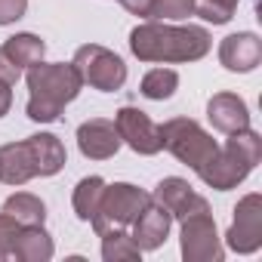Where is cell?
<instances>
[{
	"label": "cell",
	"mask_w": 262,
	"mask_h": 262,
	"mask_svg": "<svg viewBox=\"0 0 262 262\" xmlns=\"http://www.w3.org/2000/svg\"><path fill=\"white\" fill-rule=\"evenodd\" d=\"M207 117H210V123L219 129V133H225V136H231V133H237V129L250 126V111H247L244 99L234 96V93H216L207 102Z\"/></svg>",
	"instance_id": "5bb4252c"
},
{
	"label": "cell",
	"mask_w": 262,
	"mask_h": 262,
	"mask_svg": "<svg viewBox=\"0 0 262 262\" xmlns=\"http://www.w3.org/2000/svg\"><path fill=\"white\" fill-rule=\"evenodd\" d=\"M151 204V194L129 185V182H117V185H105L99 210L93 213V228L96 234H108V231H120L126 225H133V219Z\"/></svg>",
	"instance_id": "5b68a950"
},
{
	"label": "cell",
	"mask_w": 262,
	"mask_h": 262,
	"mask_svg": "<svg viewBox=\"0 0 262 262\" xmlns=\"http://www.w3.org/2000/svg\"><path fill=\"white\" fill-rule=\"evenodd\" d=\"M151 201H158L173 219H188V216H194V213L210 210L207 201H204L201 194H194L191 185H188L185 179H179V176H167V179H161L158 188H155V194H151Z\"/></svg>",
	"instance_id": "7c38bea8"
},
{
	"label": "cell",
	"mask_w": 262,
	"mask_h": 262,
	"mask_svg": "<svg viewBox=\"0 0 262 262\" xmlns=\"http://www.w3.org/2000/svg\"><path fill=\"white\" fill-rule=\"evenodd\" d=\"M0 50L10 56V62H13L16 68H31V65H37V62L43 59L47 43H43L37 34H16V37H10Z\"/></svg>",
	"instance_id": "e0dca14e"
},
{
	"label": "cell",
	"mask_w": 262,
	"mask_h": 262,
	"mask_svg": "<svg viewBox=\"0 0 262 262\" xmlns=\"http://www.w3.org/2000/svg\"><path fill=\"white\" fill-rule=\"evenodd\" d=\"M13 256L25 259V262H47V259H53V241L43 231V225H22V231L16 237V247H13Z\"/></svg>",
	"instance_id": "2e32d148"
},
{
	"label": "cell",
	"mask_w": 262,
	"mask_h": 262,
	"mask_svg": "<svg viewBox=\"0 0 262 262\" xmlns=\"http://www.w3.org/2000/svg\"><path fill=\"white\" fill-rule=\"evenodd\" d=\"M19 231H22V222H16L7 213H0V259H10L13 256V247H16Z\"/></svg>",
	"instance_id": "cb8c5ba5"
},
{
	"label": "cell",
	"mask_w": 262,
	"mask_h": 262,
	"mask_svg": "<svg viewBox=\"0 0 262 262\" xmlns=\"http://www.w3.org/2000/svg\"><path fill=\"white\" fill-rule=\"evenodd\" d=\"M170 222H173V216L158 201H151L133 219V241H136V247L139 250H158L167 241V234H170Z\"/></svg>",
	"instance_id": "9a60e30c"
},
{
	"label": "cell",
	"mask_w": 262,
	"mask_h": 262,
	"mask_svg": "<svg viewBox=\"0 0 262 262\" xmlns=\"http://www.w3.org/2000/svg\"><path fill=\"white\" fill-rule=\"evenodd\" d=\"M259 158H262V139H259V133H253L247 126V129L231 133L225 148H216V155L198 170V176L204 179V185H210L216 191H228L250 176V170L259 164Z\"/></svg>",
	"instance_id": "277c9868"
},
{
	"label": "cell",
	"mask_w": 262,
	"mask_h": 262,
	"mask_svg": "<svg viewBox=\"0 0 262 262\" xmlns=\"http://www.w3.org/2000/svg\"><path fill=\"white\" fill-rule=\"evenodd\" d=\"M120 145H123V139L117 133L114 120L93 117V120H86V123L77 126V148L90 161H108V158L117 155Z\"/></svg>",
	"instance_id": "8fae6325"
},
{
	"label": "cell",
	"mask_w": 262,
	"mask_h": 262,
	"mask_svg": "<svg viewBox=\"0 0 262 262\" xmlns=\"http://www.w3.org/2000/svg\"><path fill=\"white\" fill-rule=\"evenodd\" d=\"M179 86V74L173 68H151L145 77H142V96L145 99H155V102H164L176 93Z\"/></svg>",
	"instance_id": "ffe728a7"
},
{
	"label": "cell",
	"mask_w": 262,
	"mask_h": 262,
	"mask_svg": "<svg viewBox=\"0 0 262 262\" xmlns=\"http://www.w3.org/2000/svg\"><path fill=\"white\" fill-rule=\"evenodd\" d=\"M4 213L13 216V219L22 222V225H43V219H47V207H43V201L34 198V194H28V191H16V194H10L7 204H4Z\"/></svg>",
	"instance_id": "ac0fdd59"
},
{
	"label": "cell",
	"mask_w": 262,
	"mask_h": 262,
	"mask_svg": "<svg viewBox=\"0 0 262 262\" xmlns=\"http://www.w3.org/2000/svg\"><path fill=\"white\" fill-rule=\"evenodd\" d=\"M262 59V40L253 34V31H237V34H228L222 43H219V62L228 68V71H253Z\"/></svg>",
	"instance_id": "4fadbf2b"
},
{
	"label": "cell",
	"mask_w": 262,
	"mask_h": 262,
	"mask_svg": "<svg viewBox=\"0 0 262 262\" xmlns=\"http://www.w3.org/2000/svg\"><path fill=\"white\" fill-rule=\"evenodd\" d=\"M234 10H237V0H191V16H201L204 22H213V25L231 22Z\"/></svg>",
	"instance_id": "7402d4cb"
},
{
	"label": "cell",
	"mask_w": 262,
	"mask_h": 262,
	"mask_svg": "<svg viewBox=\"0 0 262 262\" xmlns=\"http://www.w3.org/2000/svg\"><path fill=\"white\" fill-rule=\"evenodd\" d=\"M213 37L201 25L145 22L129 31V50L139 62H198L210 53Z\"/></svg>",
	"instance_id": "6da1fadb"
},
{
	"label": "cell",
	"mask_w": 262,
	"mask_h": 262,
	"mask_svg": "<svg viewBox=\"0 0 262 262\" xmlns=\"http://www.w3.org/2000/svg\"><path fill=\"white\" fill-rule=\"evenodd\" d=\"M161 139H164V148L176 158V161H182L185 167H191L194 173L216 155V139L207 133V129L198 123V120H191V117H173V120H167L164 126H161Z\"/></svg>",
	"instance_id": "8992f818"
},
{
	"label": "cell",
	"mask_w": 262,
	"mask_h": 262,
	"mask_svg": "<svg viewBox=\"0 0 262 262\" xmlns=\"http://www.w3.org/2000/svg\"><path fill=\"white\" fill-rule=\"evenodd\" d=\"M139 253H142V250L136 247L133 234H126V228L102 234V259H105V262H117V259H139Z\"/></svg>",
	"instance_id": "44dd1931"
},
{
	"label": "cell",
	"mask_w": 262,
	"mask_h": 262,
	"mask_svg": "<svg viewBox=\"0 0 262 262\" xmlns=\"http://www.w3.org/2000/svg\"><path fill=\"white\" fill-rule=\"evenodd\" d=\"M182 256L188 262H210V259L219 262L222 259V244H219L210 210L182 219Z\"/></svg>",
	"instance_id": "9c48e42d"
},
{
	"label": "cell",
	"mask_w": 262,
	"mask_h": 262,
	"mask_svg": "<svg viewBox=\"0 0 262 262\" xmlns=\"http://www.w3.org/2000/svg\"><path fill=\"white\" fill-rule=\"evenodd\" d=\"M19 74H22V68H16V65L10 62V56L0 50V80H4V83H16Z\"/></svg>",
	"instance_id": "484cf974"
},
{
	"label": "cell",
	"mask_w": 262,
	"mask_h": 262,
	"mask_svg": "<svg viewBox=\"0 0 262 262\" xmlns=\"http://www.w3.org/2000/svg\"><path fill=\"white\" fill-rule=\"evenodd\" d=\"M74 71L80 74L83 83H90L93 90H102V93H114L126 83V65L117 53L99 47V43H86L74 53L71 59Z\"/></svg>",
	"instance_id": "52a82bcc"
},
{
	"label": "cell",
	"mask_w": 262,
	"mask_h": 262,
	"mask_svg": "<svg viewBox=\"0 0 262 262\" xmlns=\"http://www.w3.org/2000/svg\"><path fill=\"white\" fill-rule=\"evenodd\" d=\"M13 105V83H4L0 80V117H4Z\"/></svg>",
	"instance_id": "83f0119b"
},
{
	"label": "cell",
	"mask_w": 262,
	"mask_h": 262,
	"mask_svg": "<svg viewBox=\"0 0 262 262\" xmlns=\"http://www.w3.org/2000/svg\"><path fill=\"white\" fill-rule=\"evenodd\" d=\"M28 117L37 120V123H50V120H59V114L65 111L68 102L77 99L83 80L80 74L74 71V65L68 62H56V65H31L28 74Z\"/></svg>",
	"instance_id": "7a4b0ae2"
},
{
	"label": "cell",
	"mask_w": 262,
	"mask_h": 262,
	"mask_svg": "<svg viewBox=\"0 0 262 262\" xmlns=\"http://www.w3.org/2000/svg\"><path fill=\"white\" fill-rule=\"evenodd\" d=\"M191 16V0H155V7L148 13L151 22H176V19H188Z\"/></svg>",
	"instance_id": "603a6c76"
},
{
	"label": "cell",
	"mask_w": 262,
	"mask_h": 262,
	"mask_svg": "<svg viewBox=\"0 0 262 262\" xmlns=\"http://www.w3.org/2000/svg\"><path fill=\"white\" fill-rule=\"evenodd\" d=\"M102 191H105V179H102V176H86V179L77 182V188H74V201H71L77 219H83V222L93 219V213L99 210Z\"/></svg>",
	"instance_id": "d6986e66"
},
{
	"label": "cell",
	"mask_w": 262,
	"mask_h": 262,
	"mask_svg": "<svg viewBox=\"0 0 262 262\" xmlns=\"http://www.w3.org/2000/svg\"><path fill=\"white\" fill-rule=\"evenodd\" d=\"M114 126L120 139L133 148L136 155H158L164 148V139H161V126L139 108L133 105H123L117 114H114Z\"/></svg>",
	"instance_id": "ba28073f"
},
{
	"label": "cell",
	"mask_w": 262,
	"mask_h": 262,
	"mask_svg": "<svg viewBox=\"0 0 262 262\" xmlns=\"http://www.w3.org/2000/svg\"><path fill=\"white\" fill-rule=\"evenodd\" d=\"M120 4H123L129 13H136V16H145V19H148V13H151V7H155V0H120Z\"/></svg>",
	"instance_id": "4316f807"
},
{
	"label": "cell",
	"mask_w": 262,
	"mask_h": 262,
	"mask_svg": "<svg viewBox=\"0 0 262 262\" xmlns=\"http://www.w3.org/2000/svg\"><path fill=\"white\" fill-rule=\"evenodd\" d=\"M65 167V145L53 133H37L0 148V182L25 185L34 176H53Z\"/></svg>",
	"instance_id": "3957f363"
},
{
	"label": "cell",
	"mask_w": 262,
	"mask_h": 262,
	"mask_svg": "<svg viewBox=\"0 0 262 262\" xmlns=\"http://www.w3.org/2000/svg\"><path fill=\"white\" fill-rule=\"evenodd\" d=\"M28 0H0V25H13L25 16Z\"/></svg>",
	"instance_id": "d4e9b609"
},
{
	"label": "cell",
	"mask_w": 262,
	"mask_h": 262,
	"mask_svg": "<svg viewBox=\"0 0 262 262\" xmlns=\"http://www.w3.org/2000/svg\"><path fill=\"white\" fill-rule=\"evenodd\" d=\"M228 247L237 253H253L262 247V198L247 194L234 207V222L228 228Z\"/></svg>",
	"instance_id": "30bf717a"
}]
</instances>
